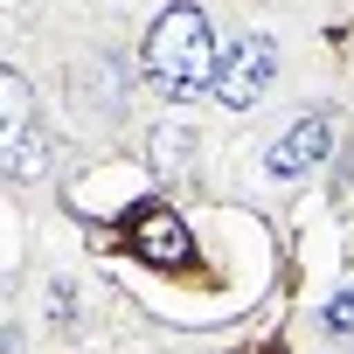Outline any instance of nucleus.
Segmentation results:
<instances>
[{
  "label": "nucleus",
  "mask_w": 354,
  "mask_h": 354,
  "mask_svg": "<svg viewBox=\"0 0 354 354\" xmlns=\"http://www.w3.org/2000/svg\"><path fill=\"white\" fill-rule=\"evenodd\" d=\"M0 153H8V174H15V181H42V174H49V146H42L35 132H8Z\"/></svg>",
  "instance_id": "5"
},
{
  "label": "nucleus",
  "mask_w": 354,
  "mask_h": 354,
  "mask_svg": "<svg viewBox=\"0 0 354 354\" xmlns=\"http://www.w3.org/2000/svg\"><path fill=\"white\" fill-rule=\"evenodd\" d=\"M216 63H223V49H216V28H209V15L202 8H167V15H153V28H146V42H139V70H146V84L160 91V97H195V91H209L216 84Z\"/></svg>",
  "instance_id": "1"
},
{
  "label": "nucleus",
  "mask_w": 354,
  "mask_h": 354,
  "mask_svg": "<svg viewBox=\"0 0 354 354\" xmlns=\"http://www.w3.org/2000/svg\"><path fill=\"white\" fill-rule=\"evenodd\" d=\"M271 77H278V49H271V35H236V42L223 49V63H216L209 97L230 104V111H250V104L271 91Z\"/></svg>",
  "instance_id": "2"
},
{
  "label": "nucleus",
  "mask_w": 354,
  "mask_h": 354,
  "mask_svg": "<svg viewBox=\"0 0 354 354\" xmlns=\"http://www.w3.org/2000/svg\"><path fill=\"white\" fill-rule=\"evenodd\" d=\"M326 333H333V340H354V285H340V292L326 299Z\"/></svg>",
  "instance_id": "6"
},
{
  "label": "nucleus",
  "mask_w": 354,
  "mask_h": 354,
  "mask_svg": "<svg viewBox=\"0 0 354 354\" xmlns=\"http://www.w3.org/2000/svg\"><path fill=\"white\" fill-rule=\"evenodd\" d=\"M125 250H132L139 264H153V271L195 264V236H188V223L174 216L167 202H139V209L125 216Z\"/></svg>",
  "instance_id": "3"
},
{
  "label": "nucleus",
  "mask_w": 354,
  "mask_h": 354,
  "mask_svg": "<svg viewBox=\"0 0 354 354\" xmlns=\"http://www.w3.org/2000/svg\"><path fill=\"white\" fill-rule=\"evenodd\" d=\"M326 153H333V118L306 111L285 139H271V146H264V174H271V181H299V174H313Z\"/></svg>",
  "instance_id": "4"
},
{
  "label": "nucleus",
  "mask_w": 354,
  "mask_h": 354,
  "mask_svg": "<svg viewBox=\"0 0 354 354\" xmlns=\"http://www.w3.org/2000/svg\"><path fill=\"white\" fill-rule=\"evenodd\" d=\"M257 354H285V347H257Z\"/></svg>",
  "instance_id": "7"
}]
</instances>
